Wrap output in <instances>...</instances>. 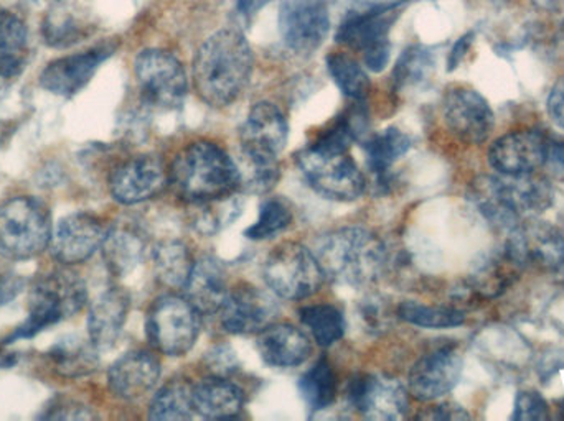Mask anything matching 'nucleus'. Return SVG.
Masks as SVG:
<instances>
[{
  "label": "nucleus",
  "mask_w": 564,
  "mask_h": 421,
  "mask_svg": "<svg viewBox=\"0 0 564 421\" xmlns=\"http://www.w3.org/2000/svg\"><path fill=\"white\" fill-rule=\"evenodd\" d=\"M444 124L464 144H484L496 129V114L476 89L454 86L443 99Z\"/></svg>",
  "instance_id": "nucleus-13"
},
{
  "label": "nucleus",
  "mask_w": 564,
  "mask_h": 421,
  "mask_svg": "<svg viewBox=\"0 0 564 421\" xmlns=\"http://www.w3.org/2000/svg\"><path fill=\"white\" fill-rule=\"evenodd\" d=\"M135 79L142 101L149 108L174 111L188 91L187 73L172 53L144 49L134 62Z\"/></svg>",
  "instance_id": "nucleus-11"
},
{
  "label": "nucleus",
  "mask_w": 564,
  "mask_h": 421,
  "mask_svg": "<svg viewBox=\"0 0 564 421\" xmlns=\"http://www.w3.org/2000/svg\"><path fill=\"white\" fill-rule=\"evenodd\" d=\"M292 211L288 203L278 198H270L260 208V218L247 229L245 235L250 241H267L276 237L291 225Z\"/></svg>",
  "instance_id": "nucleus-39"
},
{
  "label": "nucleus",
  "mask_w": 564,
  "mask_h": 421,
  "mask_svg": "<svg viewBox=\"0 0 564 421\" xmlns=\"http://www.w3.org/2000/svg\"><path fill=\"white\" fill-rule=\"evenodd\" d=\"M556 275H558V281L560 284H562V287L564 288V264L562 265V267L558 268V270H556Z\"/></svg>",
  "instance_id": "nucleus-53"
},
{
  "label": "nucleus",
  "mask_w": 564,
  "mask_h": 421,
  "mask_svg": "<svg viewBox=\"0 0 564 421\" xmlns=\"http://www.w3.org/2000/svg\"><path fill=\"white\" fill-rule=\"evenodd\" d=\"M302 324L307 328L315 343L322 347L334 346L344 337L347 331V321L340 308L334 304H307L299 311Z\"/></svg>",
  "instance_id": "nucleus-32"
},
{
  "label": "nucleus",
  "mask_w": 564,
  "mask_h": 421,
  "mask_svg": "<svg viewBox=\"0 0 564 421\" xmlns=\"http://www.w3.org/2000/svg\"><path fill=\"white\" fill-rule=\"evenodd\" d=\"M474 38H476V35H474V32H469L454 43L453 49H451L449 56H447V71H454L463 63L467 52L473 46Z\"/></svg>",
  "instance_id": "nucleus-49"
},
{
  "label": "nucleus",
  "mask_w": 564,
  "mask_h": 421,
  "mask_svg": "<svg viewBox=\"0 0 564 421\" xmlns=\"http://www.w3.org/2000/svg\"><path fill=\"white\" fill-rule=\"evenodd\" d=\"M549 139L533 129L509 132L490 145L487 160L496 174H536L549 162Z\"/></svg>",
  "instance_id": "nucleus-19"
},
{
  "label": "nucleus",
  "mask_w": 564,
  "mask_h": 421,
  "mask_svg": "<svg viewBox=\"0 0 564 421\" xmlns=\"http://www.w3.org/2000/svg\"><path fill=\"white\" fill-rule=\"evenodd\" d=\"M185 298L200 313L220 311L228 295L227 270L220 261L204 257L195 262L194 270L184 287Z\"/></svg>",
  "instance_id": "nucleus-26"
},
{
  "label": "nucleus",
  "mask_w": 564,
  "mask_h": 421,
  "mask_svg": "<svg viewBox=\"0 0 564 421\" xmlns=\"http://www.w3.org/2000/svg\"><path fill=\"white\" fill-rule=\"evenodd\" d=\"M347 399L365 419L397 421L408 413V389L391 376H357L348 386Z\"/></svg>",
  "instance_id": "nucleus-15"
},
{
  "label": "nucleus",
  "mask_w": 564,
  "mask_h": 421,
  "mask_svg": "<svg viewBox=\"0 0 564 421\" xmlns=\"http://www.w3.org/2000/svg\"><path fill=\"white\" fill-rule=\"evenodd\" d=\"M161 379V364L145 351H131L108 370L109 390L118 399L134 402L151 394Z\"/></svg>",
  "instance_id": "nucleus-23"
},
{
  "label": "nucleus",
  "mask_w": 564,
  "mask_h": 421,
  "mask_svg": "<svg viewBox=\"0 0 564 421\" xmlns=\"http://www.w3.org/2000/svg\"><path fill=\"white\" fill-rule=\"evenodd\" d=\"M549 403L533 390L519 392L516 399V412L513 420L517 421H542L549 419Z\"/></svg>",
  "instance_id": "nucleus-43"
},
{
  "label": "nucleus",
  "mask_w": 564,
  "mask_h": 421,
  "mask_svg": "<svg viewBox=\"0 0 564 421\" xmlns=\"http://www.w3.org/2000/svg\"><path fill=\"white\" fill-rule=\"evenodd\" d=\"M221 326L231 334L261 333L274 323L280 308L273 295L253 285L228 291L220 311Z\"/></svg>",
  "instance_id": "nucleus-18"
},
{
  "label": "nucleus",
  "mask_w": 564,
  "mask_h": 421,
  "mask_svg": "<svg viewBox=\"0 0 564 421\" xmlns=\"http://www.w3.org/2000/svg\"><path fill=\"white\" fill-rule=\"evenodd\" d=\"M420 419L424 420H469V413L453 402L440 403V406L431 407L426 412L421 413Z\"/></svg>",
  "instance_id": "nucleus-46"
},
{
  "label": "nucleus",
  "mask_w": 564,
  "mask_h": 421,
  "mask_svg": "<svg viewBox=\"0 0 564 421\" xmlns=\"http://www.w3.org/2000/svg\"><path fill=\"white\" fill-rule=\"evenodd\" d=\"M86 300V285L78 274L66 268L50 272L33 285L29 298V317L10 334L6 343L30 340L46 328L75 317L83 310Z\"/></svg>",
  "instance_id": "nucleus-5"
},
{
  "label": "nucleus",
  "mask_w": 564,
  "mask_h": 421,
  "mask_svg": "<svg viewBox=\"0 0 564 421\" xmlns=\"http://www.w3.org/2000/svg\"><path fill=\"white\" fill-rule=\"evenodd\" d=\"M106 231L89 212H73L53 228L50 254L63 265L83 264L101 248Z\"/></svg>",
  "instance_id": "nucleus-20"
},
{
  "label": "nucleus",
  "mask_w": 564,
  "mask_h": 421,
  "mask_svg": "<svg viewBox=\"0 0 564 421\" xmlns=\"http://www.w3.org/2000/svg\"><path fill=\"white\" fill-rule=\"evenodd\" d=\"M257 346L261 359L278 369L301 366L312 353L307 334L292 324H271L261 331Z\"/></svg>",
  "instance_id": "nucleus-25"
},
{
  "label": "nucleus",
  "mask_w": 564,
  "mask_h": 421,
  "mask_svg": "<svg viewBox=\"0 0 564 421\" xmlns=\"http://www.w3.org/2000/svg\"><path fill=\"white\" fill-rule=\"evenodd\" d=\"M549 160L564 170V142H550Z\"/></svg>",
  "instance_id": "nucleus-51"
},
{
  "label": "nucleus",
  "mask_w": 564,
  "mask_h": 421,
  "mask_svg": "<svg viewBox=\"0 0 564 421\" xmlns=\"http://www.w3.org/2000/svg\"><path fill=\"white\" fill-rule=\"evenodd\" d=\"M101 248L108 270L116 277H124L142 264L148 245L138 229L119 224L106 231Z\"/></svg>",
  "instance_id": "nucleus-28"
},
{
  "label": "nucleus",
  "mask_w": 564,
  "mask_h": 421,
  "mask_svg": "<svg viewBox=\"0 0 564 421\" xmlns=\"http://www.w3.org/2000/svg\"><path fill=\"white\" fill-rule=\"evenodd\" d=\"M253 73V53L243 33L218 30L208 36L194 59L195 91L212 108L234 104L247 89Z\"/></svg>",
  "instance_id": "nucleus-1"
},
{
  "label": "nucleus",
  "mask_w": 564,
  "mask_h": 421,
  "mask_svg": "<svg viewBox=\"0 0 564 421\" xmlns=\"http://www.w3.org/2000/svg\"><path fill=\"white\" fill-rule=\"evenodd\" d=\"M546 109H549V115L553 124L564 131V76L553 86L549 102H546Z\"/></svg>",
  "instance_id": "nucleus-47"
},
{
  "label": "nucleus",
  "mask_w": 564,
  "mask_h": 421,
  "mask_svg": "<svg viewBox=\"0 0 564 421\" xmlns=\"http://www.w3.org/2000/svg\"><path fill=\"white\" fill-rule=\"evenodd\" d=\"M42 419L46 420H88L93 419V413L89 412L86 407L79 406V403L63 402L53 403L52 409H46L45 416Z\"/></svg>",
  "instance_id": "nucleus-45"
},
{
  "label": "nucleus",
  "mask_w": 564,
  "mask_h": 421,
  "mask_svg": "<svg viewBox=\"0 0 564 421\" xmlns=\"http://www.w3.org/2000/svg\"><path fill=\"white\" fill-rule=\"evenodd\" d=\"M398 317L417 328L447 330L466 323V313L451 307H430L417 301H404L398 307Z\"/></svg>",
  "instance_id": "nucleus-36"
},
{
  "label": "nucleus",
  "mask_w": 564,
  "mask_h": 421,
  "mask_svg": "<svg viewBox=\"0 0 564 421\" xmlns=\"http://www.w3.org/2000/svg\"><path fill=\"white\" fill-rule=\"evenodd\" d=\"M154 270L159 280L169 288H182L184 290L192 270H194V258L187 245L174 239L159 242L152 251Z\"/></svg>",
  "instance_id": "nucleus-30"
},
{
  "label": "nucleus",
  "mask_w": 564,
  "mask_h": 421,
  "mask_svg": "<svg viewBox=\"0 0 564 421\" xmlns=\"http://www.w3.org/2000/svg\"><path fill=\"white\" fill-rule=\"evenodd\" d=\"M470 200L500 231H512L527 218L552 208L555 190L549 178L529 175H484L470 187Z\"/></svg>",
  "instance_id": "nucleus-2"
},
{
  "label": "nucleus",
  "mask_w": 564,
  "mask_h": 421,
  "mask_svg": "<svg viewBox=\"0 0 564 421\" xmlns=\"http://www.w3.org/2000/svg\"><path fill=\"white\" fill-rule=\"evenodd\" d=\"M532 3L536 9L545 10V12H564V0H532Z\"/></svg>",
  "instance_id": "nucleus-52"
},
{
  "label": "nucleus",
  "mask_w": 564,
  "mask_h": 421,
  "mask_svg": "<svg viewBox=\"0 0 564 421\" xmlns=\"http://www.w3.org/2000/svg\"><path fill=\"white\" fill-rule=\"evenodd\" d=\"M314 254L324 277L354 288L377 281L387 267L388 258L383 241L358 225L335 229L322 235Z\"/></svg>",
  "instance_id": "nucleus-3"
},
{
  "label": "nucleus",
  "mask_w": 564,
  "mask_h": 421,
  "mask_svg": "<svg viewBox=\"0 0 564 421\" xmlns=\"http://www.w3.org/2000/svg\"><path fill=\"white\" fill-rule=\"evenodd\" d=\"M411 0H390L364 10L347 13L338 26L335 40L340 45L364 53V63L370 71L381 73L390 62L391 26Z\"/></svg>",
  "instance_id": "nucleus-6"
},
{
  "label": "nucleus",
  "mask_w": 564,
  "mask_h": 421,
  "mask_svg": "<svg viewBox=\"0 0 564 421\" xmlns=\"http://www.w3.org/2000/svg\"><path fill=\"white\" fill-rule=\"evenodd\" d=\"M169 185V170L155 155H139L119 165L109 180L111 197L119 204L134 207L154 200Z\"/></svg>",
  "instance_id": "nucleus-16"
},
{
  "label": "nucleus",
  "mask_w": 564,
  "mask_h": 421,
  "mask_svg": "<svg viewBox=\"0 0 564 421\" xmlns=\"http://www.w3.org/2000/svg\"><path fill=\"white\" fill-rule=\"evenodd\" d=\"M23 59H2L0 62V101L6 98L7 91L22 75Z\"/></svg>",
  "instance_id": "nucleus-48"
},
{
  "label": "nucleus",
  "mask_w": 564,
  "mask_h": 421,
  "mask_svg": "<svg viewBox=\"0 0 564 421\" xmlns=\"http://www.w3.org/2000/svg\"><path fill=\"white\" fill-rule=\"evenodd\" d=\"M503 252L520 270L556 272L564 264V234L552 222L527 218L509 232Z\"/></svg>",
  "instance_id": "nucleus-12"
},
{
  "label": "nucleus",
  "mask_w": 564,
  "mask_h": 421,
  "mask_svg": "<svg viewBox=\"0 0 564 421\" xmlns=\"http://www.w3.org/2000/svg\"><path fill=\"white\" fill-rule=\"evenodd\" d=\"M131 310V297L121 287L102 291L89 308L88 337L98 351H108L121 336Z\"/></svg>",
  "instance_id": "nucleus-24"
},
{
  "label": "nucleus",
  "mask_w": 564,
  "mask_h": 421,
  "mask_svg": "<svg viewBox=\"0 0 564 421\" xmlns=\"http://www.w3.org/2000/svg\"><path fill=\"white\" fill-rule=\"evenodd\" d=\"M48 208L32 197H15L0 204V255L9 261H29L42 254L52 241Z\"/></svg>",
  "instance_id": "nucleus-7"
},
{
  "label": "nucleus",
  "mask_w": 564,
  "mask_h": 421,
  "mask_svg": "<svg viewBox=\"0 0 564 421\" xmlns=\"http://www.w3.org/2000/svg\"><path fill=\"white\" fill-rule=\"evenodd\" d=\"M411 147H413V141L410 135L404 134L398 128H388L377 132L361 145L368 168L371 174L377 175L380 181L387 180L393 165L403 158Z\"/></svg>",
  "instance_id": "nucleus-29"
},
{
  "label": "nucleus",
  "mask_w": 564,
  "mask_h": 421,
  "mask_svg": "<svg viewBox=\"0 0 564 421\" xmlns=\"http://www.w3.org/2000/svg\"><path fill=\"white\" fill-rule=\"evenodd\" d=\"M240 135L241 152L278 158L288 145V121L273 102H258L248 112Z\"/></svg>",
  "instance_id": "nucleus-22"
},
{
  "label": "nucleus",
  "mask_w": 564,
  "mask_h": 421,
  "mask_svg": "<svg viewBox=\"0 0 564 421\" xmlns=\"http://www.w3.org/2000/svg\"><path fill=\"white\" fill-rule=\"evenodd\" d=\"M330 30L325 0H282L280 33L282 42L297 55H312L321 48Z\"/></svg>",
  "instance_id": "nucleus-14"
},
{
  "label": "nucleus",
  "mask_w": 564,
  "mask_h": 421,
  "mask_svg": "<svg viewBox=\"0 0 564 421\" xmlns=\"http://www.w3.org/2000/svg\"><path fill=\"white\" fill-rule=\"evenodd\" d=\"M192 403L195 413L204 419H234L243 409L245 397L227 377L214 376L192 387Z\"/></svg>",
  "instance_id": "nucleus-27"
},
{
  "label": "nucleus",
  "mask_w": 564,
  "mask_h": 421,
  "mask_svg": "<svg viewBox=\"0 0 564 421\" xmlns=\"http://www.w3.org/2000/svg\"><path fill=\"white\" fill-rule=\"evenodd\" d=\"M98 350L91 341L65 340L50 350V359L56 373L63 377H82L95 370Z\"/></svg>",
  "instance_id": "nucleus-33"
},
{
  "label": "nucleus",
  "mask_w": 564,
  "mask_h": 421,
  "mask_svg": "<svg viewBox=\"0 0 564 421\" xmlns=\"http://www.w3.org/2000/svg\"><path fill=\"white\" fill-rule=\"evenodd\" d=\"M327 69L344 96L355 102L365 101L370 91V79L357 59L344 53H330Z\"/></svg>",
  "instance_id": "nucleus-35"
},
{
  "label": "nucleus",
  "mask_w": 564,
  "mask_h": 421,
  "mask_svg": "<svg viewBox=\"0 0 564 421\" xmlns=\"http://www.w3.org/2000/svg\"><path fill=\"white\" fill-rule=\"evenodd\" d=\"M434 55L423 45H411L401 53L393 71V82L398 89L417 88L430 79L433 73Z\"/></svg>",
  "instance_id": "nucleus-37"
},
{
  "label": "nucleus",
  "mask_w": 564,
  "mask_h": 421,
  "mask_svg": "<svg viewBox=\"0 0 564 421\" xmlns=\"http://www.w3.org/2000/svg\"><path fill=\"white\" fill-rule=\"evenodd\" d=\"M200 314L185 297L164 295L158 298L145 318L149 343L164 356H185L200 336Z\"/></svg>",
  "instance_id": "nucleus-9"
},
{
  "label": "nucleus",
  "mask_w": 564,
  "mask_h": 421,
  "mask_svg": "<svg viewBox=\"0 0 564 421\" xmlns=\"http://www.w3.org/2000/svg\"><path fill=\"white\" fill-rule=\"evenodd\" d=\"M43 38L53 48H66L83 38V26L66 10H53L43 22Z\"/></svg>",
  "instance_id": "nucleus-41"
},
{
  "label": "nucleus",
  "mask_w": 564,
  "mask_h": 421,
  "mask_svg": "<svg viewBox=\"0 0 564 421\" xmlns=\"http://www.w3.org/2000/svg\"><path fill=\"white\" fill-rule=\"evenodd\" d=\"M268 288L282 300L301 301L321 287L324 272L314 252L295 242L273 248L263 265Z\"/></svg>",
  "instance_id": "nucleus-10"
},
{
  "label": "nucleus",
  "mask_w": 564,
  "mask_h": 421,
  "mask_svg": "<svg viewBox=\"0 0 564 421\" xmlns=\"http://www.w3.org/2000/svg\"><path fill=\"white\" fill-rule=\"evenodd\" d=\"M295 162L308 187L325 200L348 203L365 193L367 181L348 152L322 151L307 145L299 152Z\"/></svg>",
  "instance_id": "nucleus-8"
},
{
  "label": "nucleus",
  "mask_w": 564,
  "mask_h": 421,
  "mask_svg": "<svg viewBox=\"0 0 564 421\" xmlns=\"http://www.w3.org/2000/svg\"><path fill=\"white\" fill-rule=\"evenodd\" d=\"M197 207L200 211L195 214L194 225L202 234H215L230 225L241 214V203L235 195L224 200L197 204Z\"/></svg>",
  "instance_id": "nucleus-40"
},
{
  "label": "nucleus",
  "mask_w": 564,
  "mask_h": 421,
  "mask_svg": "<svg viewBox=\"0 0 564 421\" xmlns=\"http://www.w3.org/2000/svg\"><path fill=\"white\" fill-rule=\"evenodd\" d=\"M169 184L192 204L231 197L240 188L238 164L214 142H195L175 155Z\"/></svg>",
  "instance_id": "nucleus-4"
},
{
  "label": "nucleus",
  "mask_w": 564,
  "mask_h": 421,
  "mask_svg": "<svg viewBox=\"0 0 564 421\" xmlns=\"http://www.w3.org/2000/svg\"><path fill=\"white\" fill-rule=\"evenodd\" d=\"M268 2H271V0H238V10H240L241 15L251 16L260 12Z\"/></svg>",
  "instance_id": "nucleus-50"
},
{
  "label": "nucleus",
  "mask_w": 564,
  "mask_h": 421,
  "mask_svg": "<svg viewBox=\"0 0 564 421\" xmlns=\"http://www.w3.org/2000/svg\"><path fill=\"white\" fill-rule=\"evenodd\" d=\"M115 49V45L105 43L86 52L62 56L45 66L40 75V86L52 95L72 98L91 81L99 66L112 56Z\"/></svg>",
  "instance_id": "nucleus-21"
},
{
  "label": "nucleus",
  "mask_w": 564,
  "mask_h": 421,
  "mask_svg": "<svg viewBox=\"0 0 564 421\" xmlns=\"http://www.w3.org/2000/svg\"><path fill=\"white\" fill-rule=\"evenodd\" d=\"M29 40L25 22L17 13L0 12V62L2 59H22L23 49Z\"/></svg>",
  "instance_id": "nucleus-42"
},
{
  "label": "nucleus",
  "mask_w": 564,
  "mask_h": 421,
  "mask_svg": "<svg viewBox=\"0 0 564 421\" xmlns=\"http://www.w3.org/2000/svg\"><path fill=\"white\" fill-rule=\"evenodd\" d=\"M464 361L456 346L424 354L408 376V390L420 402H433L453 392L463 376Z\"/></svg>",
  "instance_id": "nucleus-17"
},
{
  "label": "nucleus",
  "mask_w": 564,
  "mask_h": 421,
  "mask_svg": "<svg viewBox=\"0 0 564 421\" xmlns=\"http://www.w3.org/2000/svg\"><path fill=\"white\" fill-rule=\"evenodd\" d=\"M297 387L302 400L312 412L328 409L337 397V376L334 367L327 359H318L302 374Z\"/></svg>",
  "instance_id": "nucleus-31"
},
{
  "label": "nucleus",
  "mask_w": 564,
  "mask_h": 421,
  "mask_svg": "<svg viewBox=\"0 0 564 421\" xmlns=\"http://www.w3.org/2000/svg\"><path fill=\"white\" fill-rule=\"evenodd\" d=\"M207 363L208 367L214 370V376L218 377L230 376V374L237 373L238 366H240L234 351L227 346L215 347L212 353H208Z\"/></svg>",
  "instance_id": "nucleus-44"
},
{
  "label": "nucleus",
  "mask_w": 564,
  "mask_h": 421,
  "mask_svg": "<svg viewBox=\"0 0 564 421\" xmlns=\"http://www.w3.org/2000/svg\"><path fill=\"white\" fill-rule=\"evenodd\" d=\"M192 387L184 383H169L162 387L149 406V419L182 421L194 417Z\"/></svg>",
  "instance_id": "nucleus-34"
},
{
  "label": "nucleus",
  "mask_w": 564,
  "mask_h": 421,
  "mask_svg": "<svg viewBox=\"0 0 564 421\" xmlns=\"http://www.w3.org/2000/svg\"><path fill=\"white\" fill-rule=\"evenodd\" d=\"M238 164V162H237ZM240 188L250 193H268L280 181L281 171L278 158L241 152Z\"/></svg>",
  "instance_id": "nucleus-38"
}]
</instances>
